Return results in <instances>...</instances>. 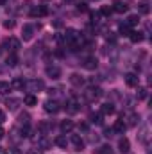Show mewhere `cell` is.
Here are the masks:
<instances>
[{
    "label": "cell",
    "instance_id": "cell-18",
    "mask_svg": "<svg viewBox=\"0 0 152 154\" xmlns=\"http://www.w3.org/2000/svg\"><path fill=\"white\" fill-rule=\"evenodd\" d=\"M114 113V106L111 102H106L100 106V115H113Z\"/></svg>",
    "mask_w": 152,
    "mask_h": 154
},
{
    "label": "cell",
    "instance_id": "cell-25",
    "mask_svg": "<svg viewBox=\"0 0 152 154\" xmlns=\"http://www.w3.org/2000/svg\"><path fill=\"white\" fill-rule=\"evenodd\" d=\"M125 23H127V25L132 29L134 25H138V23H140V16H138V14H131V16L125 20Z\"/></svg>",
    "mask_w": 152,
    "mask_h": 154
},
{
    "label": "cell",
    "instance_id": "cell-28",
    "mask_svg": "<svg viewBox=\"0 0 152 154\" xmlns=\"http://www.w3.org/2000/svg\"><path fill=\"white\" fill-rule=\"evenodd\" d=\"M23 86H25V81H23V79H20V77L13 79V82H11V88H18V90H22Z\"/></svg>",
    "mask_w": 152,
    "mask_h": 154
},
{
    "label": "cell",
    "instance_id": "cell-26",
    "mask_svg": "<svg viewBox=\"0 0 152 154\" xmlns=\"http://www.w3.org/2000/svg\"><path fill=\"white\" fill-rule=\"evenodd\" d=\"M93 154H113V151H111V147H109V145H102V147L95 149Z\"/></svg>",
    "mask_w": 152,
    "mask_h": 154
},
{
    "label": "cell",
    "instance_id": "cell-14",
    "mask_svg": "<svg viewBox=\"0 0 152 154\" xmlns=\"http://www.w3.org/2000/svg\"><path fill=\"white\" fill-rule=\"evenodd\" d=\"M129 149H131L129 140H127V138H120V142H118V151H120L122 154H127L129 152Z\"/></svg>",
    "mask_w": 152,
    "mask_h": 154
},
{
    "label": "cell",
    "instance_id": "cell-9",
    "mask_svg": "<svg viewBox=\"0 0 152 154\" xmlns=\"http://www.w3.org/2000/svg\"><path fill=\"white\" fill-rule=\"evenodd\" d=\"M111 7H113V13H120V14L129 11V5H127L125 2H122V0H114Z\"/></svg>",
    "mask_w": 152,
    "mask_h": 154
},
{
    "label": "cell",
    "instance_id": "cell-44",
    "mask_svg": "<svg viewBox=\"0 0 152 154\" xmlns=\"http://www.w3.org/2000/svg\"><path fill=\"white\" fill-rule=\"evenodd\" d=\"M2 4H5V0H0V5H2Z\"/></svg>",
    "mask_w": 152,
    "mask_h": 154
},
{
    "label": "cell",
    "instance_id": "cell-46",
    "mask_svg": "<svg viewBox=\"0 0 152 154\" xmlns=\"http://www.w3.org/2000/svg\"><path fill=\"white\" fill-rule=\"evenodd\" d=\"M2 152H4V151H2V147H0V154H2Z\"/></svg>",
    "mask_w": 152,
    "mask_h": 154
},
{
    "label": "cell",
    "instance_id": "cell-13",
    "mask_svg": "<svg viewBox=\"0 0 152 154\" xmlns=\"http://www.w3.org/2000/svg\"><path fill=\"white\" fill-rule=\"evenodd\" d=\"M138 82H140V77L136 75V74H127L125 75V84L127 86H131V88H134V86H138Z\"/></svg>",
    "mask_w": 152,
    "mask_h": 154
},
{
    "label": "cell",
    "instance_id": "cell-15",
    "mask_svg": "<svg viewBox=\"0 0 152 154\" xmlns=\"http://www.w3.org/2000/svg\"><path fill=\"white\" fill-rule=\"evenodd\" d=\"M70 142L74 143V147H75V151H82V149H84V142H82V138H81L79 134H72V138H70Z\"/></svg>",
    "mask_w": 152,
    "mask_h": 154
},
{
    "label": "cell",
    "instance_id": "cell-29",
    "mask_svg": "<svg viewBox=\"0 0 152 154\" xmlns=\"http://www.w3.org/2000/svg\"><path fill=\"white\" fill-rule=\"evenodd\" d=\"M147 95H149V90L147 88H138V93H136V99L138 100H145Z\"/></svg>",
    "mask_w": 152,
    "mask_h": 154
},
{
    "label": "cell",
    "instance_id": "cell-20",
    "mask_svg": "<svg viewBox=\"0 0 152 154\" xmlns=\"http://www.w3.org/2000/svg\"><path fill=\"white\" fill-rule=\"evenodd\" d=\"M127 129V125L123 124V120H116L113 125V133H118V134H123V131Z\"/></svg>",
    "mask_w": 152,
    "mask_h": 154
},
{
    "label": "cell",
    "instance_id": "cell-8",
    "mask_svg": "<svg viewBox=\"0 0 152 154\" xmlns=\"http://www.w3.org/2000/svg\"><path fill=\"white\" fill-rule=\"evenodd\" d=\"M32 36H34V25H31V23L23 25V29H22V38H23V41L32 39Z\"/></svg>",
    "mask_w": 152,
    "mask_h": 154
},
{
    "label": "cell",
    "instance_id": "cell-39",
    "mask_svg": "<svg viewBox=\"0 0 152 154\" xmlns=\"http://www.w3.org/2000/svg\"><path fill=\"white\" fill-rule=\"evenodd\" d=\"M54 27H56V29H59V27H63V22H59V20H56V22H54Z\"/></svg>",
    "mask_w": 152,
    "mask_h": 154
},
{
    "label": "cell",
    "instance_id": "cell-5",
    "mask_svg": "<svg viewBox=\"0 0 152 154\" xmlns=\"http://www.w3.org/2000/svg\"><path fill=\"white\" fill-rule=\"evenodd\" d=\"M43 109L47 111V113H57L59 109H61V106H59V102L57 100H47L45 104H43Z\"/></svg>",
    "mask_w": 152,
    "mask_h": 154
},
{
    "label": "cell",
    "instance_id": "cell-16",
    "mask_svg": "<svg viewBox=\"0 0 152 154\" xmlns=\"http://www.w3.org/2000/svg\"><path fill=\"white\" fill-rule=\"evenodd\" d=\"M70 84H72V86H77V88H81V86L84 84V77L79 75V74H72V75H70Z\"/></svg>",
    "mask_w": 152,
    "mask_h": 154
},
{
    "label": "cell",
    "instance_id": "cell-27",
    "mask_svg": "<svg viewBox=\"0 0 152 154\" xmlns=\"http://www.w3.org/2000/svg\"><path fill=\"white\" fill-rule=\"evenodd\" d=\"M5 63H7V66H16V65H18V57H16V54H9L7 59H5Z\"/></svg>",
    "mask_w": 152,
    "mask_h": 154
},
{
    "label": "cell",
    "instance_id": "cell-37",
    "mask_svg": "<svg viewBox=\"0 0 152 154\" xmlns=\"http://www.w3.org/2000/svg\"><path fill=\"white\" fill-rule=\"evenodd\" d=\"M77 11H79V13H86V11H88L86 4H79V5H77Z\"/></svg>",
    "mask_w": 152,
    "mask_h": 154
},
{
    "label": "cell",
    "instance_id": "cell-7",
    "mask_svg": "<svg viewBox=\"0 0 152 154\" xmlns=\"http://www.w3.org/2000/svg\"><path fill=\"white\" fill-rule=\"evenodd\" d=\"M123 124H125L127 127H134V125H138V124H140V115H138V113H129V115L125 116Z\"/></svg>",
    "mask_w": 152,
    "mask_h": 154
},
{
    "label": "cell",
    "instance_id": "cell-1",
    "mask_svg": "<svg viewBox=\"0 0 152 154\" xmlns=\"http://www.w3.org/2000/svg\"><path fill=\"white\" fill-rule=\"evenodd\" d=\"M82 97H84L86 102H95V100H99L102 97V90L99 86H90V88H86L82 91Z\"/></svg>",
    "mask_w": 152,
    "mask_h": 154
},
{
    "label": "cell",
    "instance_id": "cell-45",
    "mask_svg": "<svg viewBox=\"0 0 152 154\" xmlns=\"http://www.w3.org/2000/svg\"><path fill=\"white\" fill-rule=\"evenodd\" d=\"M2 52H4V50H2V47H0V56H2Z\"/></svg>",
    "mask_w": 152,
    "mask_h": 154
},
{
    "label": "cell",
    "instance_id": "cell-12",
    "mask_svg": "<svg viewBox=\"0 0 152 154\" xmlns=\"http://www.w3.org/2000/svg\"><path fill=\"white\" fill-rule=\"evenodd\" d=\"M52 147V142L45 136V134H41L38 138V149H41V151H47V149H50Z\"/></svg>",
    "mask_w": 152,
    "mask_h": 154
},
{
    "label": "cell",
    "instance_id": "cell-2",
    "mask_svg": "<svg viewBox=\"0 0 152 154\" xmlns=\"http://www.w3.org/2000/svg\"><path fill=\"white\" fill-rule=\"evenodd\" d=\"M23 88H27L29 91H41V90L45 88V82H43L41 79H31V81L25 82Z\"/></svg>",
    "mask_w": 152,
    "mask_h": 154
},
{
    "label": "cell",
    "instance_id": "cell-19",
    "mask_svg": "<svg viewBox=\"0 0 152 154\" xmlns=\"http://www.w3.org/2000/svg\"><path fill=\"white\" fill-rule=\"evenodd\" d=\"M20 104H22V100H20V99H13V97H11V99H7V100H5V106H7V109H11V111H14Z\"/></svg>",
    "mask_w": 152,
    "mask_h": 154
},
{
    "label": "cell",
    "instance_id": "cell-36",
    "mask_svg": "<svg viewBox=\"0 0 152 154\" xmlns=\"http://www.w3.org/2000/svg\"><path fill=\"white\" fill-rule=\"evenodd\" d=\"M106 39L113 43V41H116V34H114V32H108V34H106Z\"/></svg>",
    "mask_w": 152,
    "mask_h": 154
},
{
    "label": "cell",
    "instance_id": "cell-22",
    "mask_svg": "<svg viewBox=\"0 0 152 154\" xmlns=\"http://www.w3.org/2000/svg\"><path fill=\"white\" fill-rule=\"evenodd\" d=\"M74 127H75V125H74L72 120H63V122H61V131H63V133H70Z\"/></svg>",
    "mask_w": 152,
    "mask_h": 154
},
{
    "label": "cell",
    "instance_id": "cell-32",
    "mask_svg": "<svg viewBox=\"0 0 152 154\" xmlns=\"http://www.w3.org/2000/svg\"><path fill=\"white\" fill-rule=\"evenodd\" d=\"M111 13H113V7H111V5H102V7H100V14L111 16Z\"/></svg>",
    "mask_w": 152,
    "mask_h": 154
},
{
    "label": "cell",
    "instance_id": "cell-11",
    "mask_svg": "<svg viewBox=\"0 0 152 154\" xmlns=\"http://www.w3.org/2000/svg\"><path fill=\"white\" fill-rule=\"evenodd\" d=\"M45 74H47L48 77H52V79H59V75H61V68H59V66H54V65H52V66L48 65V66L45 68Z\"/></svg>",
    "mask_w": 152,
    "mask_h": 154
},
{
    "label": "cell",
    "instance_id": "cell-23",
    "mask_svg": "<svg viewBox=\"0 0 152 154\" xmlns=\"http://www.w3.org/2000/svg\"><path fill=\"white\" fill-rule=\"evenodd\" d=\"M56 145L57 147H61V149H66V145H68V140H66V136H63V134H59V136H56Z\"/></svg>",
    "mask_w": 152,
    "mask_h": 154
},
{
    "label": "cell",
    "instance_id": "cell-43",
    "mask_svg": "<svg viewBox=\"0 0 152 154\" xmlns=\"http://www.w3.org/2000/svg\"><path fill=\"white\" fill-rule=\"evenodd\" d=\"M63 2H66V4H70V2H74V0H63Z\"/></svg>",
    "mask_w": 152,
    "mask_h": 154
},
{
    "label": "cell",
    "instance_id": "cell-30",
    "mask_svg": "<svg viewBox=\"0 0 152 154\" xmlns=\"http://www.w3.org/2000/svg\"><path fill=\"white\" fill-rule=\"evenodd\" d=\"M118 31H120V34H123V36H129V32H131V27H129V25L123 22V23H120Z\"/></svg>",
    "mask_w": 152,
    "mask_h": 154
},
{
    "label": "cell",
    "instance_id": "cell-40",
    "mask_svg": "<svg viewBox=\"0 0 152 154\" xmlns=\"http://www.w3.org/2000/svg\"><path fill=\"white\" fill-rule=\"evenodd\" d=\"M5 154H20V152H18L16 149H9V151H7V152H5Z\"/></svg>",
    "mask_w": 152,
    "mask_h": 154
},
{
    "label": "cell",
    "instance_id": "cell-42",
    "mask_svg": "<svg viewBox=\"0 0 152 154\" xmlns=\"http://www.w3.org/2000/svg\"><path fill=\"white\" fill-rule=\"evenodd\" d=\"M4 134H5V133H4V129H2V127H0V140H2V138H4Z\"/></svg>",
    "mask_w": 152,
    "mask_h": 154
},
{
    "label": "cell",
    "instance_id": "cell-6",
    "mask_svg": "<svg viewBox=\"0 0 152 154\" xmlns=\"http://www.w3.org/2000/svg\"><path fill=\"white\" fill-rule=\"evenodd\" d=\"M47 14H48V9L45 5H34L31 9V16L32 18H41V16H47Z\"/></svg>",
    "mask_w": 152,
    "mask_h": 154
},
{
    "label": "cell",
    "instance_id": "cell-24",
    "mask_svg": "<svg viewBox=\"0 0 152 154\" xmlns=\"http://www.w3.org/2000/svg\"><path fill=\"white\" fill-rule=\"evenodd\" d=\"M129 38L132 43H140L141 39H143V32H138V31H131L129 32Z\"/></svg>",
    "mask_w": 152,
    "mask_h": 154
},
{
    "label": "cell",
    "instance_id": "cell-41",
    "mask_svg": "<svg viewBox=\"0 0 152 154\" xmlns=\"http://www.w3.org/2000/svg\"><path fill=\"white\" fill-rule=\"evenodd\" d=\"M4 120H5V115H4V111H2V109H0V124H2V122H4Z\"/></svg>",
    "mask_w": 152,
    "mask_h": 154
},
{
    "label": "cell",
    "instance_id": "cell-17",
    "mask_svg": "<svg viewBox=\"0 0 152 154\" xmlns=\"http://www.w3.org/2000/svg\"><path fill=\"white\" fill-rule=\"evenodd\" d=\"M138 11H140V14H149V13H150V4H149V0H141V2L138 4Z\"/></svg>",
    "mask_w": 152,
    "mask_h": 154
},
{
    "label": "cell",
    "instance_id": "cell-10",
    "mask_svg": "<svg viewBox=\"0 0 152 154\" xmlns=\"http://www.w3.org/2000/svg\"><path fill=\"white\" fill-rule=\"evenodd\" d=\"M82 66L86 68V70H97V66H99V61H97V57H86L84 61H82Z\"/></svg>",
    "mask_w": 152,
    "mask_h": 154
},
{
    "label": "cell",
    "instance_id": "cell-21",
    "mask_svg": "<svg viewBox=\"0 0 152 154\" xmlns=\"http://www.w3.org/2000/svg\"><path fill=\"white\" fill-rule=\"evenodd\" d=\"M23 104H25V106H36V104H38V97L32 95V93H29V95L23 97Z\"/></svg>",
    "mask_w": 152,
    "mask_h": 154
},
{
    "label": "cell",
    "instance_id": "cell-34",
    "mask_svg": "<svg viewBox=\"0 0 152 154\" xmlns=\"http://www.w3.org/2000/svg\"><path fill=\"white\" fill-rule=\"evenodd\" d=\"M18 122H20L22 125H27V124H29V115H27V113H22V115L18 116Z\"/></svg>",
    "mask_w": 152,
    "mask_h": 154
},
{
    "label": "cell",
    "instance_id": "cell-38",
    "mask_svg": "<svg viewBox=\"0 0 152 154\" xmlns=\"http://www.w3.org/2000/svg\"><path fill=\"white\" fill-rule=\"evenodd\" d=\"M27 154H43V151L38 149V147H34V149H29V152H27Z\"/></svg>",
    "mask_w": 152,
    "mask_h": 154
},
{
    "label": "cell",
    "instance_id": "cell-31",
    "mask_svg": "<svg viewBox=\"0 0 152 154\" xmlns=\"http://www.w3.org/2000/svg\"><path fill=\"white\" fill-rule=\"evenodd\" d=\"M90 120H91V124H102V115L100 113H93V115H90Z\"/></svg>",
    "mask_w": 152,
    "mask_h": 154
},
{
    "label": "cell",
    "instance_id": "cell-35",
    "mask_svg": "<svg viewBox=\"0 0 152 154\" xmlns=\"http://www.w3.org/2000/svg\"><path fill=\"white\" fill-rule=\"evenodd\" d=\"M4 27H5V29H13V27H14V20H5V22H4Z\"/></svg>",
    "mask_w": 152,
    "mask_h": 154
},
{
    "label": "cell",
    "instance_id": "cell-3",
    "mask_svg": "<svg viewBox=\"0 0 152 154\" xmlns=\"http://www.w3.org/2000/svg\"><path fill=\"white\" fill-rule=\"evenodd\" d=\"M79 109H81V102L77 100L75 97H72V99L66 100V111H68L70 115H75Z\"/></svg>",
    "mask_w": 152,
    "mask_h": 154
},
{
    "label": "cell",
    "instance_id": "cell-33",
    "mask_svg": "<svg viewBox=\"0 0 152 154\" xmlns=\"http://www.w3.org/2000/svg\"><path fill=\"white\" fill-rule=\"evenodd\" d=\"M9 90H11V84L5 81H0V93H9Z\"/></svg>",
    "mask_w": 152,
    "mask_h": 154
},
{
    "label": "cell",
    "instance_id": "cell-4",
    "mask_svg": "<svg viewBox=\"0 0 152 154\" xmlns=\"http://www.w3.org/2000/svg\"><path fill=\"white\" fill-rule=\"evenodd\" d=\"M5 47H7V50H9L11 54H16V52L20 50V39L7 38V39H5Z\"/></svg>",
    "mask_w": 152,
    "mask_h": 154
}]
</instances>
